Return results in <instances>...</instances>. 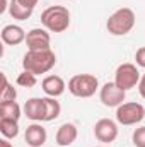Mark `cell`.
<instances>
[{
  "mask_svg": "<svg viewBox=\"0 0 145 147\" xmlns=\"http://www.w3.org/2000/svg\"><path fill=\"white\" fill-rule=\"evenodd\" d=\"M55 63L56 55L53 50H28V53L22 57V69L34 75L48 74Z\"/></svg>",
  "mask_w": 145,
  "mask_h": 147,
  "instance_id": "cell-1",
  "label": "cell"
},
{
  "mask_svg": "<svg viewBox=\"0 0 145 147\" xmlns=\"http://www.w3.org/2000/svg\"><path fill=\"white\" fill-rule=\"evenodd\" d=\"M41 24L50 33H63L70 26V10L63 5H51L41 12Z\"/></svg>",
  "mask_w": 145,
  "mask_h": 147,
  "instance_id": "cell-2",
  "label": "cell"
},
{
  "mask_svg": "<svg viewBox=\"0 0 145 147\" xmlns=\"http://www.w3.org/2000/svg\"><path fill=\"white\" fill-rule=\"evenodd\" d=\"M135 22H137L135 12L130 7H121L109 16L108 22H106V29L113 36H125L135 28Z\"/></svg>",
  "mask_w": 145,
  "mask_h": 147,
  "instance_id": "cell-3",
  "label": "cell"
},
{
  "mask_svg": "<svg viewBox=\"0 0 145 147\" xmlns=\"http://www.w3.org/2000/svg\"><path fill=\"white\" fill-rule=\"evenodd\" d=\"M68 92L75 98H91L99 89V80L92 74H77L68 80Z\"/></svg>",
  "mask_w": 145,
  "mask_h": 147,
  "instance_id": "cell-4",
  "label": "cell"
},
{
  "mask_svg": "<svg viewBox=\"0 0 145 147\" xmlns=\"http://www.w3.org/2000/svg\"><path fill=\"white\" fill-rule=\"evenodd\" d=\"M145 118V108L140 103H123L116 108V121L119 125H137Z\"/></svg>",
  "mask_w": 145,
  "mask_h": 147,
  "instance_id": "cell-5",
  "label": "cell"
},
{
  "mask_svg": "<svg viewBox=\"0 0 145 147\" xmlns=\"http://www.w3.org/2000/svg\"><path fill=\"white\" fill-rule=\"evenodd\" d=\"M140 72L135 63H121L114 72V84L123 91H130L140 82Z\"/></svg>",
  "mask_w": 145,
  "mask_h": 147,
  "instance_id": "cell-6",
  "label": "cell"
},
{
  "mask_svg": "<svg viewBox=\"0 0 145 147\" xmlns=\"http://www.w3.org/2000/svg\"><path fill=\"white\" fill-rule=\"evenodd\" d=\"M99 99L104 106L108 108H118L119 105L125 103L126 99V91H123L121 87H118L114 82H106L101 89H99Z\"/></svg>",
  "mask_w": 145,
  "mask_h": 147,
  "instance_id": "cell-7",
  "label": "cell"
},
{
  "mask_svg": "<svg viewBox=\"0 0 145 147\" xmlns=\"http://www.w3.org/2000/svg\"><path fill=\"white\" fill-rule=\"evenodd\" d=\"M94 135L99 142L111 144L118 137V123L111 118H101L94 125Z\"/></svg>",
  "mask_w": 145,
  "mask_h": 147,
  "instance_id": "cell-8",
  "label": "cell"
},
{
  "mask_svg": "<svg viewBox=\"0 0 145 147\" xmlns=\"http://www.w3.org/2000/svg\"><path fill=\"white\" fill-rule=\"evenodd\" d=\"M26 45H28V50H51L50 48V45H51L50 31L44 28H34V29L28 31Z\"/></svg>",
  "mask_w": 145,
  "mask_h": 147,
  "instance_id": "cell-9",
  "label": "cell"
},
{
  "mask_svg": "<svg viewBox=\"0 0 145 147\" xmlns=\"http://www.w3.org/2000/svg\"><path fill=\"white\" fill-rule=\"evenodd\" d=\"M46 139H48V134L41 123L34 121V123L28 125V128L24 132V140L28 142L29 147H43L46 144Z\"/></svg>",
  "mask_w": 145,
  "mask_h": 147,
  "instance_id": "cell-10",
  "label": "cell"
},
{
  "mask_svg": "<svg viewBox=\"0 0 145 147\" xmlns=\"http://www.w3.org/2000/svg\"><path fill=\"white\" fill-rule=\"evenodd\" d=\"M41 87H43V91H44L46 96H50V98H60L65 92L67 84H65V80L60 75H46L43 79V82H41Z\"/></svg>",
  "mask_w": 145,
  "mask_h": 147,
  "instance_id": "cell-11",
  "label": "cell"
},
{
  "mask_svg": "<svg viewBox=\"0 0 145 147\" xmlns=\"http://www.w3.org/2000/svg\"><path fill=\"white\" fill-rule=\"evenodd\" d=\"M0 36H2V41H3L5 45H9V46H17V45H21V43H26L28 33H26L21 26H17V24H7V26L2 29Z\"/></svg>",
  "mask_w": 145,
  "mask_h": 147,
  "instance_id": "cell-12",
  "label": "cell"
},
{
  "mask_svg": "<svg viewBox=\"0 0 145 147\" xmlns=\"http://www.w3.org/2000/svg\"><path fill=\"white\" fill-rule=\"evenodd\" d=\"M24 115L33 120V121H44V116H46V106H44V99L43 98H31L26 101L24 105Z\"/></svg>",
  "mask_w": 145,
  "mask_h": 147,
  "instance_id": "cell-13",
  "label": "cell"
},
{
  "mask_svg": "<svg viewBox=\"0 0 145 147\" xmlns=\"http://www.w3.org/2000/svg\"><path fill=\"white\" fill-rule=\"evenodd\" d=\"M77 135H79V130L73 123H63L58 127L56 130V135H55V140L60 147H68L72 146L73 142L77 140Z\"/></svg>",
  "mask_w": 145,
  "mask_h": 147,
  "instance_id": "cell-14",
  "label": "cell"
},
{
  "mask_svg": "<svg viewBox=\"0 0 145 147\" xmlns=\"http://www.w3.org/2000/svg\"><path fill=\"white\" fill-rule=\"evenodd\" d=\"M21 115H22V108L17 105V101L0 103V118H5V120H15V121H19Z\"/></svg>",
  "mask_w": 145,
  "mask_h": 147,
  "instance_id": "cell-15",
  "label": "cell"
},
{
  "mask_svg": "<svg viewBox=\"0 0 145 147\" xmlns=\"http://www.w3.org/2000/svg\"><path fill=\"white\" fill-rule=\"evenodd\" d=\"M9 14L14 19H17V21H26V19H29L33 16V9H28V7L21 5L17 0H10V3H9Z\"/></svg>",
  "mask_w": 145,
  "mask_h": 147,
  "instance_id": "cell-16",
  "label": "cell"
},
{
  "mask_svg": "<svg viewBox=\"0 0 145 147\" xmlns=\"http://www.w3.org/2000/svg\"><path fill=\"white\" fill-rule=\"evenodd\" d=\"M44 99V106H46V116H44V121H53L60 116L62 113V105L56 101V98H43Z\"/></svg>",
  "mask_w": 145,
  "mask_h": 147,
  "instance_id": "cell-17",
  "label": "cell"
},
{
  "mask_svg": "<svg viewBox=\"0 0 145 147\" xmlns=\"http://www.w3.org/2000/svg\"><path fill=\"white\" fill-rule=\"evenodd\" d=\"M0 134L5 139H15L19 135V121L0 118Z\"/></svg>",
  "mask_w": 145,
  "mask_h": 147,
  "instance_id": "cell-18",
  "label": "cell"
},
{
  "mask_svg": "<svg viewBox=\"0 0 145 147\" xmlns=\"http://www.w3.org/2000/svg\"><path fill=\"white\" fill-rule=\"evenodd\" d=\"M17 98V91L12 84H9L7 75L2 74V91H0V103H9V101H15Z\"/></svg>",
  "mask_w": 145,
  "mask_h": 147,
  "instance_id": "cell-19",
  "label": "cell"
},
{
  "mask_svg": "<svg viewBox=\"0 0 145 147\" xmlns=\"http://www.w3.org/2000/svg\"><path fill=\"white\" fill-rule=\"evenodd\" d=\"M38 75H34V74L28 72V70H22V72L17 75V79H15V82H17V86H21V87H34L38 82L36 79Z\"/></svg>",
  "mask_w": 145,
  "mask_h": 147,
  "instance_id": "cell-20",
  "label": "cell"
},
{
  "mask_svg": "<svg viewBox=\"0 0 145 147\" xmlns=\"http://www.w3.org/2000/svg\"><path fill=\"white\" fill-rule=\"evenodd\" d=\"M132 142H133L135 147H145V127H140L133 132Z\"/></svg>",
  "mask_w": 145,
  "mask_h": 147,
  "instance_id": "cell-21",
  "label": "cell"
},
{
  "mask_svg": "<svg viewBox=\"0 0 145 147\" xmlns=\"http://www.w3.org/2000/svg\"><path fill=\"white\" fill-rule=\"evenodd\" d=\"M135 62H137L138 67L145 69V46H142V48L137 50V53H135Z\"/></svg>",
  "mask_w": 145,
  "mask_h": 147,
  "instance_id": "cell-22",
  "label": "cell"
},
{
  "mask_svg": "<svg viewBox=\"0 0 145 147\" xmlns=\"http://www.w3.org/2000/svg\"><path fill=\"white\" fill-rule=\"evenodd\" d=\"M21 5H24V7H28V9H33L34 10V7L38 5V2L39 0H17Z\"/></svg>",
  "mask_w": 145,
  "mask_h": 147,
  "instance_id": "cell-23",
  "label": "cell"
},
{
  "mask_svg": "<svg viewBox=\"0 0 145 147\" xmlns=\"http://www.w3.org/2000/svg\"><path fill=\"white\" fill-rule=\"evenodd\" d=\"M138 92H140V96L145 99V74L140 77V82H138Z\"/></svg>",
  "mask_w": 145,
  "mask_h": 147,
  "instance_id": "cell-24",
  "label": "cell"
},
{
  "mask_svg": "<svg viewBox=\"0 0 145 147\" xmlns=\"http://www.w3.org/2000/svg\"><path fill=\"white\" fill-rule=\"evenodd\" d=\"M0 147H14V146L9 142V139H5V137H3V139L0 140Z\"/></svg>",
  "mask_w": 145,
  "mask_h": 147,
  "instance_id": "cell-25",
  "label": "cell"
},
{
  "mask_svg": "<svg viewBox=\"0 0 145 147\" xmlns=\"http://www.w3.org/2000/svg\"><path fill=\"white\" fill-rule=\"evenodd\" d=\"M96 147H104V146H96Z\"/></svg>",
  "mask_w": 145,
  "mask_h": 147,
  "instance_id": "cell-26",
  "label": "cell"
},
{
  "mask_svg": "<svg viewBox=\"0 0 145 147\" xmlns=\"http://www.w3.org/2000/svg\"><path fill=\"white\" fill-rule=\"evenodd\" d=\"M28 147H29V146H28Z\"/></svg>",
  "mask_w": 145,
  "mask_h": 147,
  "instance_id": "cell-27",
  "label": "cell"
}]
</instances>
